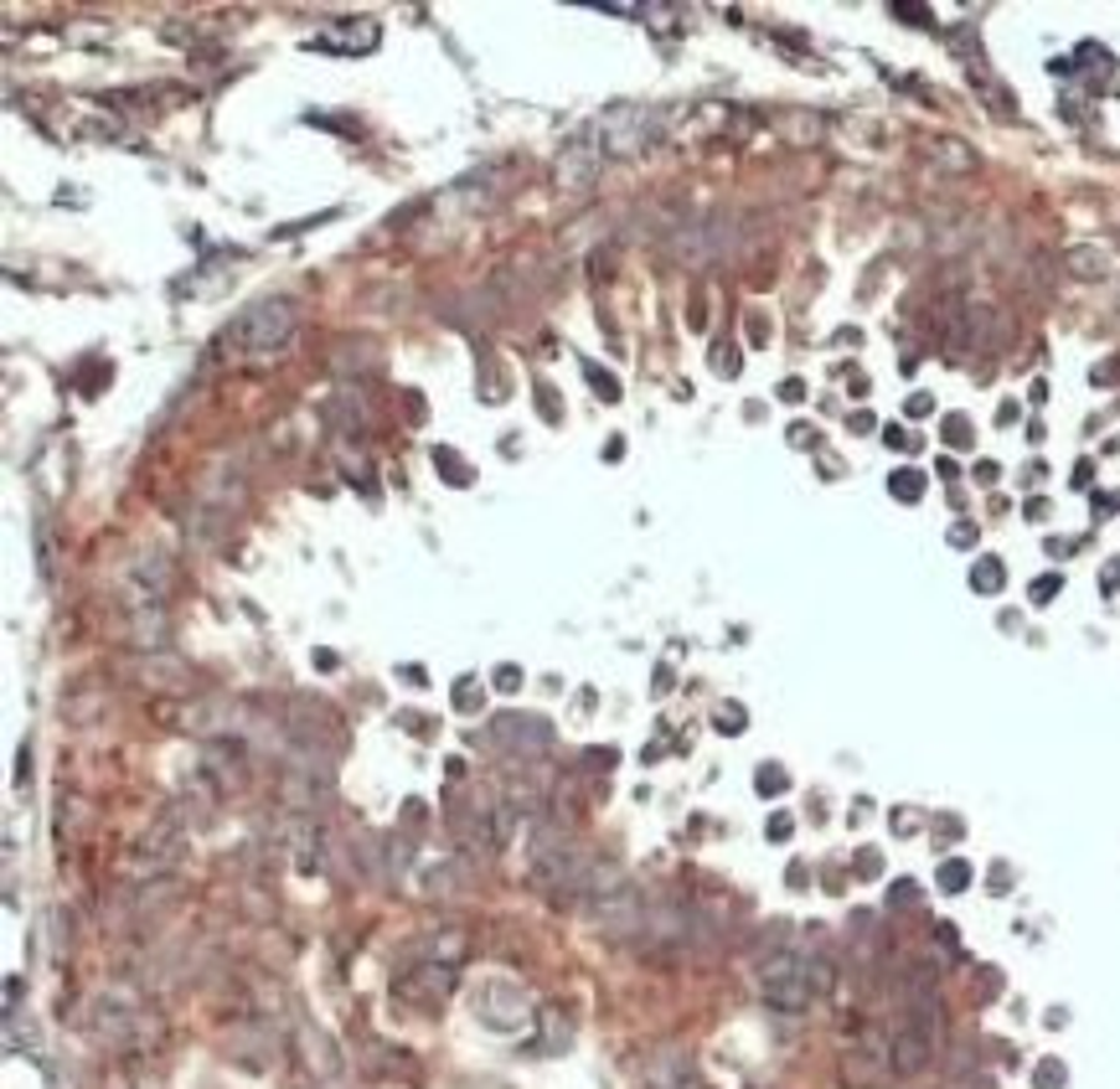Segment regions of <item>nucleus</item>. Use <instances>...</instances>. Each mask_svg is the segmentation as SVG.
<instances>
[{
	"label": "nucleus",
	"instance_id": "c9c22d12",
	"mask_svg": "<svg viewBox=\"0 0 1120 1089\" xmlns=\"http://www.w3.org/2000/svg\"><path fill=\"white\" fill-rule=\"evenodd\" d=\"M893 16H904V21L924 27V16H930V11H924V5H893Z\"/></svg>",
	"mask_w": 1120,
	"mask_h": 1089
},
{
	"label": "nucleus",
	"instance_id": "4468645a",
	"mask_svg": "<svg viewBox=\"0 0 1120 1089\" xmlns=\"http://www.w3.org/2000/svg\"><path fill=\"white\" fill-rule=\"evenodd\" d=\"M1063 269L1074 274V279H1105V274H1116V254L1105 248V243H1074L1069 254H1063Z\"/></svg>",
	"mask_w": 1120,
	"mask_h": 1089
},
{
	"label": "nucleus",
	"instance_id": "423d86ee",
	"mask_svg": "<svg viewBox=\"0 0 1120 1089\" xmlns=\"http://www.w3.org/2000/svg\"><path fill=\"white\" fill-rule=\"evenodd\" d=\"M460 981V966H434V961H403L393 971V997L409 1007H440L449 986Z\"/></svg>",
	"mask_w": 1120,
	"mask_h": 1089
},
{
	"label": "nucleus",
	"instance_id": "473e14b6",
	"mask_svg": "<svg viewBox=\"0 0 1120 1089\" xmlns=\"http://www.w3.org/2000/svg\"><path fill=\"white\" fill-rule=\"evenodd\" d=\"M765 831H769V837H774V842H785V837L796 831V822H791V816L780 811V816H769V826H765Z\"/></svg>",
	"mask_w": 1120,
	"mask_h": 1089
},
{
	"label": "nucleus",
	"instance_id": "7ed1b4c3",
	"mask_svg": "<svg viewBox=\"0 0 1120 1089\" xmlns=\"http://www.w3.org/2000/svg\"><path fill=\"white\" fill-rule=\"evenodd\" d=\"M295 331V305L285 295H264L254 300L243 316H237L228 331H223V352L228 356H264V352H279Z\"/></svg>",
	"mask_w": 1120,
	"mask_h": 1089
},
{
	"label": "nucleus",
	"instance_id": "f704fd0d",
	"mask_svg": "<svg viewBox=\"0 0 1120 1089\" xmlns=\"http://www.w3.org/2000/svg\"><path fill=\"white\" fill-rule=\"evenodd\" d=\"M584 760H589V769H615V749H589V754H584Z\"/></svg>",
	"mask_w": 1120,
	"mask_h": 1089
},
{
	"label": "nucleus",
	"instance_id": "c85d7f7f",
	"mask_svg": "<svg viewBox=\"0 0 1120 1089\" xmlns=\"http://www.w3.org/2000/svg\"><path fill=\"white\" fill-rule=\"evenodd\" d=\"M1059 589H1063L1059 573H1043V579L1032 584V604H1054V599H1059Z\"/></svg>",
	"mask_w": 1120,
	"mask_h": 1089
},
{
	"label": "nucleus",
	"instance_id": "cd10ccee",
	"mask_svg": "<svg viewBox=\"0 0 1120 1089\" xmlns=\"http://www.w3.org/2000/svg\"><path fill=\"white\" fill-rule=\"evenodd\" d=\"M434 465H444V475L455 480V486H465L471 475H465V465H460V455L455 449H434Z\"/></svg>",
	"mask_w": 1120,
	"mask_h": 1089
},
{
	"label": "nucleus",
	"instance_id": "e433bc0d",
	"mask_svg": "<svg viewBox=\"0 0 1120 1089\" xmlns=\"http://www.w3.org/2000/svg\"><path fill=\"white\" fill-rule=\"evenodd\" d=\"M950 542H955V548H971V542H976V527H971V522H961V527L950 532Z\"/></svg>",
	"mask_w": 1120,
	"mask_h": 1089
},
{
	"label": "nucleus",
	"instance_id": "f257e3e1",
	"mask_svg": "<svg viewBox=\"0 0 1120 1089\" xmlns=\"http://www.w3.org/2000/svg\"><path fill=\"white\" fill-rule=\"evenodd\" d=\"M826 986H831V966L822 955H800V950L769 955L765 971H760V992L774 1012H806Z\"/></svg>",
	"mask_w": 1120,
	"mask_h": 1089
},
{
	"label": "nucleus",
	"instance_id": "ddd939ff",
	"mask_svg": "<svg viewBox=\"0 0 1120 1089\" xmlns=\"http://www.w3.org/2000/svg\"><path fill=\"white\" fill-rule=\"evenodd\" d=\"M986 305H955L950 321H945V336L955 352H971V347H986Z\"/></svg>",
	"mask_w": 1120,
	"mask_h": 1089
},
{
	"label": "nucleus",
	"instance_id": "bb28decb",
	"mask_svg": "<svg viewBox=\"0 0 1120 1089\" xmlns=\"http://www.w3.org/2000/svg\"><path fill=\"white\" fill-rule=\"evenodd\" d=\"M743 728H749V718H743V707H738V703L718 707V734H743Z\"/></svg>",
	"mask_w": 1120,
	"mask_h": 1089
},
{
	"label": "nucleus",
	"instance_id": "a211bd4d",
	"mask_svg": "<svg viewBox=\"0 0 1120 1089\" xmlns=\"http://www.w3.org/2000/svg\"><path fill=\"white\" fill-rule=\"evenodd\" d=\"M1002 584H1007V568H1002V558H976L971 563V589L976 594H1002Z\"/></svg>",
	"mask_w": 1120,
	"mask_h": 1089
},
{
	"label": "nucleus",
	"instance_id": "b1692460",
	"mask_svg": "<svg viewBox=\"0 0 1120 1089\" xmlns=\"http://www.w3.org/2000/svg\"><path fill=\"white\" fill-rule=\"evenodd\" d=\"M754 785H760V795H780L785 785H791V774L780 765H760V774H754Z\"/></svg>",
	"mask_w": 1120,
	"mask_h": 1089
},
{
	"label": "nucleus",
	"instance_id": "f3484780",
	"mask_svg": "<svg viewBox=\"0 0 1120 1089\" xmlns=\"http://www.w3.org/2000/svg\"><path fill=\"white\" fill-rule=\"evenodd\" d=\"M930 155H935V160H940V166H950V171H976V155L966 145H961V140H950V135H940V140H930Z\"/></svg>",
	"mask_w": 1120,
	"mask_h": 1089
},
{
	"label": "nucleus",
	"instance_id": "2f4dec72",
	"mask_svg": "<svg viewBox=\"0 0 1120 1089\" xmlns=\"http://www.w3.org/2000/svg\"><path fill=\"white\" fill-rule=\"evenodd\" d=\"M537 403H542V418H553V424H558V418H563V409H558V398H553V387H548V383L537 387Z\"/></svg>",
	"mask_w": 1120,
	"mask_h": 1089
},
{
	"label": "nucleus",
	"instance_id": "1a4fd4ad",
	"mask_svg": "<svg viewBox=\"0 0 1120 1089\" xmlns=\"http://www.w3.org/2000/svg\"><path fill=\"white\" fill-rule=\"evenodd\" d=\"M89 1028L98 1032V1038H109V1043H129L135 1032L145 1028V1007H140L135 997H124V992H104V997L93 1001Z\"/></svg>",
	"mask_w": 1120,
	"mask_h": 1089
},
{
	"label": "nucleus",
	"instance_id": "c756f323",
	"mask_svg": "<svg viewBox=\"0 0 1120 1089\" xmlns=\"http://www.w3.org/2000/svg\"><path fill=\"white\" fill-rule=\"evenodd\" d=\"M945 440H950V444H971V418L950 413V418H945Z\"/></svg>",
	"mask_w": 1120,
	"mask_h": 1089
},
{
	"label": "nucleus",
	"instance_id": "4be33fe9",
	"mask_svg": "<svg viewBox=\"0 0 1120 1089\" xmlns=\"http://www.w3.org/2000/svg\"><path fill=\"white\" fill-rule=\"evenodd\" d=\"M940 888H945V893H961V888H971V862H961V857L940 862Z\"/></svg>",
	"mask_w": 1120,
	"mask_h": 1089
},
{
	"label": "nucleus",
	"instance_id": "f8f14e48",
	"mask_svg": "<svg viewBox=\"0 0 1120 1089\" xmlns=\"http://www.w3.org/2000/svg\"><path fill=\"white\" fill-rule=\"evenodd\" d=\"M465 950H471V940H465V930H429V935H418V940L403 950V961H434V966H460L465 961Z\"/></svg>",
	"mask_w": 1120,
	"mask_h": 1089
},
{
	"label": "nucleus",
	"instance_id": "9b49d317",
	"mask_svg": "<svg viewBox=\"0 0 1120 1089\" xmlns=\"http://www.w3.org/2000/svg\"><path fill=\"white\" fill-rule=\"evenodd\" d=\"M599 140H589V135H573L568 145H563L558 155V186H568V191H589L594 177H599Z\"/></svg>",
	"mask_w": 1120,
	"mask_h": 1089
},
{
	"label": "nucleus",
	"instance_id": "393cba45",
	"mask_svg": "<svg viewBox=\"0 0 1120 1089\" xmlns=\"http://www.w3.org/2000/svg\"><path fill=\"white\" fill-rule=\"evenodd\" d=\"M480 697H486V692H480V681H475V677H460V681H455V707H460V712H475V707H480Z\"/></svg>",
	"mask_w": 1120,
	"mask_h": 1089
},
{
	"label": "nucleus",
	"instance_id": "7c9ffc66",
	"mask_svg": "<svg viewBox=\"0 0 1120 1089\" xmlns=\"http://www.w3.org/2000/svg\"><path fill=\"white\" fill-rule=\"evenodd\" d=\"M888 904H893V909H909V904H919V888L909 884V878H904V884H893V888H888Z\"/></svg>",
	"mask_w": 1120,
	"mask_h": 1089
},
{
	"label": "nucleus",
	"instance_id": "0eeeda50",
	"mask_svg": "<svg viewBox=\"0 0 1120 1089\" xmlns=\"http://www.w3.org/2000/svg\"><path fill=\"white\" fill-rule=\"evenodd\" d=\"M228 1059L243 1063V1069H259V1074L279 1069V1063H285V1054H279V1032H274V1023H269V1017L237 1023L233 1038H228Z\"/></svg>",
	"mask_w": 1120,
	"mask_h": 1089
},
{
	"label": "nucleus",
	"instance_id": "412c9836",
	"mask_svg": "<svg viewBox=\"0 0 1120 1089\" xmlns=\"http://www.w3.org/2000/svg\"><path fill=\"white\" fill-rule=\"evenodd\" d=\"M888 491H893L899 501H919V496H924V475H919V471H893V475H888Z\"/></svg>",
	"mask_w": 1120,
	"mask_h": 1089
},
{
	"label": "nucleus",
	"instance_id": "2eb2a0df",
	"mask_svg": "<svg viewBox=\"0 0 1120 1089\" xmlns=\"http://www.w3.org/2000/svg\"><path fill=\"white\" fill-rule=\"evenodd\" d=\"M455 878H460V862H455V857H440V862H429V868L413 873V893H418V899H449V893H455Z\"/></svg>",
	"mask_w": 1120,
	"mask_h": 1089
},
{
	"label": "nucleus",
	"instance_id": "f03ea898",
	"mask_svg": "<svg viewBox=\"0 0 1120 1089\" xmlns=\"http://www.w3.org/2000/svg\"><path fill=\"white\" fill-rule=\"evenodd\" d=\"M594 878V862L563 831L542 826L537 842H532V884L542 888L548 899H584V888Z\"/></svg>",
	"mask_w": 1120,
	"mask_h": 1089
},
{
	"label": "nucleus",
	"instance_id": "dca6fc26",
	"mask_svg": "<svg viewBox=\"0 0 1120 1089\" xmlns=\"http://www.w3.org/2000/svg\"><path fill=\"white\" fill-rule=\"evenodd\" d=\"M316 42H321V47H331V52H336V47H347V52H372V47H378V21H362V27H356V21H347V27L321 31Z\"/></svg>",
	"mask_w": 1120,
	"mask_h": 1089
},
{
	"label": "nucleus",
	"instance_id": "72a5a7b5",
	"mask_svg": "<svg viewBox=\"0 0 1120 1089\" xmlns=\"http://www.w3.org/2000/svg\"><path fill=\"white\" fill-rule=\"evenodd\" d=\"M496 687H502V692H517V687H522V672H517V666H496Z\"/></svg>",
	"mask_w": 1120,
	"mask_h": 1089
},
{
	"label": "nucleus",
	"instance_id": "39448f33",
	"mask_svg": "<svg viewBox=\"0 0 1120 1089\" xmlns=\"http://www.w3.org/2000/svg\"><path fill=\"white\" fill-rule=\"evenodd\" d=\"M656 140V114L646 104H615L610 114L599 119V150L604 155H635Z\"/></svg>",
	"mask_w": 1120,
	"mask_h": 1089
},
{
	"label": "nucleus",
	"instance_id": "6e6552de",
	"mask_svg": "<svg viewBox=\"0 0 1120 1089\" xmlns=\"http://www.w3.org/2000/svg\"><path fill=\"white\" fill-rule=\"evenodd\" d=\"M491 738L502 743L506 754H517V760H542L553 749V728L542 718H532V712H502V718H491Z\"/></svg>",
	"mask_w": 1120,
	"mask_h": 1089
},
{
	"label": "nucleus",
	"instance_id": "5701e85b",
	"mask_svg": "<svg viewBox=\"0 0 1120 1089\" xmlns=\"http://www.w3.org/2000/svg\"><path fill=\"white\" fill-rule=\"evenodd\" d=\"M1063 1079H1069V1069H1063L1059 1059H1043L1038 1069H1032V1085L1038 1089H1063Z\"/></svg>",
	"mask_w": 1120,
	"mask_h": 1089
},
{
	"label": "nucleus",
	"instance_id": "a878e982",
	"mask_svg": "<svg viewBox=\"0 0 1120 1089\" xmlns=\"http://www.w3.org/2000/svg\"><path fill=\"white\" fill-rule=\"evenodd\" d=\"M584 372H589V383H594V393H599V398H604V403H615V398H619V383H615V378H610V372H599V367H594V362H584Z\"/></svg>",
	"mask_w": 1120,
	"mask_h": 1089
},
{
	"label": "nucleus",
	"instance_id": "58836bf2",
	"mask_svg": "<svg viewBox=\"0 0 1120 1089\" xmlns=\"http://www.w3.org/2000/svg\"><path fill=\"white\" fill-rule=\"evenodd\" d=\"M976 480H981V486H992V480H997V465H992V460H981V465H976Z\"/></svg>",
	"mask_w": 1120,
	"mask_h": 1089
},
{
	"label": "nucleus",
	"instance_id": "20e7f679",
	"mask_svg": "<svg viewBox=\"0 0 1120 1089\" xmlns=\"http://www.w3.org/2000/svg\"><path fill=\"white\" fill-rule=\"evenodd\" d=\"M475 1017L486 1023V1028L496 1032H517L532 1023V1001L527 992L517 986V981H502V976H491V981H480L475 986Z\"/></svg>",
	"mask_w": 1120,
	"mask_h": 1089
},
{
	"label": "nucleus",
	"instance_id": "4c0bfd02",
	"mask_svg": "<svg viewBox=\"0 0 1120 1089\" xmlns=\"http://www.w3.org/2000/svg\"><path fill=\"white\" fill-rule=\"evenodd\" d=\"M878 868H884V857H878V853H862V857H857V873H868V878H873Z\"/></svg>",
	"mask_w": 1120,
	"mask_h": 1089
},
{
	"label": "nucleus",
	"instance_id": "6ab92c4d",
	"mask_svg": "<svg viewBox=\"0 0 1120 1089\" xmlns=\"http://www.w3.org/2000/svg\"><path fill=\"white\" fill-rule=\"evenodd\" d=\"M847 1079H853V1085H873V1079H878V1048H873V1043H862V1048L847 1054Z\"/></svg>",
	"mask_w": 1120,
	"mask_h": 1089
},
{
	"label": "nucleus",
	"instance_id": "9d476101",
	"mask_svg": "<svg viewBox=\"0 0 1120 1089\" xmlns=\"http://www.w3.org/2000/svg\"><path fill=\"white\" fill-rule=\"evenodd\" d=\"M295 1054H300V1063L316 1074V1089H336V1085H341V1054H336V1043H331L321 1028L295 1023Z\"/></svg>",
	"mask_w": 1120,
	"mask_h": 1089
},
{
	"label": "nucleus",
	"instance_id": "aec40b11",
	"mask_svg": "<svg viewBox=\"0 0 1120 1089\" xmlns=\"http://www.w3.org/2000/svg\"><path fill=\"white\" fill-rule=\"evenodd\" d=\"M537 1017H542V1028H548V1038H542L548 1054H563V1048H568V1023L558 1017V1007H537Z\"/></svg>",
	"mask_w": 1120,
	"mask_h": 1089
}]
</instances>
